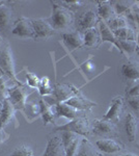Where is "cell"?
Masks as SVG:
<instances>
[{
	"label": "cell",
	"mask_w": 139,
	"mask_h": 156,
	"mask_svg": "<svg viewBox=\"0 0 139 156\" xmlns=\"http://www.w3.org/2000/svg\"><path fill=\"white\" fill-rule=\"evenodd\" d=\"M136 43H137V45L139 46V32L137 34V42H136Z\"/></svg>",
	"instance_id": "7bdbcfd3"
},
{
	"label": "cell",
	"mask_w": 139,
	"mask_h": 156,
	"mask_svg": "<svg viewBox=\"0 0 139 156\" xmlns=\"http://www.w3.org/2000/svg\"><path fill=\"white\" fill-rule=\"evenodd\" d=\"M0 68H1L2 71H4V73H6V75H9V78H12L18 84L21 83L17 78V73L15 71L14 57H12L11 47L9 45L4 46L1 52H0Z\"/></svg>",
	"instance_id": "3957f363"
},
{
	"label": "cell",
	"mask_w": 139,
	"mask_h": 156,
	"mask_svg": "<svg viewBox=\"0 0 139 156\" xmlns=\"http://www.w3.org/2000/svg\"><path fill=\"white\" fill-rule=\"evenodd\" d=\"M80 143H81V138H80V136H79L72 145L70 146L69 148H68L67 150H65V156H75L78 148H79Z\"/></svg>",
	"instance_id": "836d02e7"
},
{
	"label": "cell",
	"mask_w": 139,
	"mask_h": 156,
	"mask_svg": "<svg viewBox=\"0 0 139 156\" xmlns=\"http://www.w3.org/2000/svg\"><path fill=\"white\" fill-rule=\"evenodd\" d=\"M122 75L128 80H139V64L135 62H130L123 64L120 69Z\"/></svg>",
	"instance_id": "2e32d148"
},
{
	"label": "cell",
	"mask_w": 139,
	"mask_h": 156,
	"mask_svg": "<svg viewBox=\"0 0 139 156\" xmlns=\"http://www.w3.org/2000/svg\"><path fill=\"white\" fill-rule=\"evenodd\" d=\"M114 9L110 1H98V15L106 22L113 18Z\"/></svg>",
	"instance_id": "ffe728a7"
},
{
	"label": "cell",
	"mask_w": 139,
	"mask_h": 156,
	"mask_svg": "<svg viewBox=\"0 0 139 156\" xmlns=\"http://www.w3.org/2000/svg\"><path fill=\"white\" fill-rule=\"evenodd\" d=\"M79 136L80 135L76 134V133L69 132V131H62L61 132V143H62V145H64V150H67Z\"/></svg>",
	"instance_id": "f1b7e54d"
},
{
	"label": "cell",
	"mask_w": 139,
	"mask_h": 156,
	"mask_svg": "<svg viewBox=\"0 0 139 156\" xmlns=\"http://www.w3.org/2000/svg\"><path fill=\"white\" fill-rule=\"evenodd\" d=\"M100 40V32L96 27L86 30L84 32V36H83V43H84V46L86 47L96 46Z\"/></svg>",
	"instance_id": "603a6c76"
},
{
	"label": "cell",
	"mask_w": 139,
	"mask_h": 156,
	"mask_svg": "<svg viewBox=\"0 0 139 156\" xmlns=\"http://www.w3.org/2000/svg\"><path fill=\"white\" fill-rule=\"evenodd\" d=\"M62 41L68 47L72 49H77L81 48L84 46V43H83V37L80 36V34L78 31L75 32H64L61 34Z\"/></svg>",
	"instance_id": "5bb4252c"
},
{
	"label": "cell",
	"mask_w": 139,
	"mask_h": 156,
	"mask_svg": "<svg viewBox=\"0 0 139 156\" xmlns=\"http://www.w3.org/2000/svg\"><path fill=\"white\" fill-rule=\"evenodd\" d=\"M123 98L120 96L114 97L110 103L109 109L107 110V112L105 114L103 119L106 121H110V122H116V121H118L120 112H122L123 109Z\"/></svg>",
	"instance_id": "8fae6325"
},
{
	"label": "cell",
	"mask_w": 139,
	"mask_h": 156,
	"mask_svg": "<svg viewBox=\"0 0 139 156\" xmlns=\"http://www.w3.org/2000/svg\"><path fill=\"white\" fill-rule=\"evenodd\" d=\"M106 24L108 25V27L112 30V31H115L117 29L123 28V27H128L127 21L125 19L122 18V17H115V18H111L110 20H108L106 22Z\"/></svg>",
	"instance_id": "83f0119b"
},
{
	"label": "cell",
	"mask_w": 139,
	"mask_h": 156,
	"mask_svg": "<svg viewBox=\"0 0 139 156\" xmlns=\"http://www.w3.org/2000/svg\"><path fill=\"white\" fill-rule=\"evenodd\" d=\"M33 151L27 146H21L15 149L9 156H32Z\"/></svg>",
	"instance_id": "f546056e"
},
{
	"label": "cell",
	"mask_w": 139,
	"mask_h": 156,
	"mask_svg": "<svg viewBox=\"0 0 139 156\" xmlns=\"http://www.w3.org/2000/svg\"><path fill=\"white\" fill-rule=\"evenodd\" d=\"M37 90H39V93L41 96L48 97V96H51L53 94V89L51 85H50V80L47 76L42 77L41 79H40V83H39V87H37Z\"/></svg>",
	"instance_id": "d4e9b609"
},
{
	"label": "cell",
	"mask_w": 139,
	"mask_h": 156,
	"mask_svg": "<svg viewBox=\"0 0 139 156\" xmlns=\"http://www.w3.org/2000/svg\"><path fill=\"white\" fill-rule=\"evenodd\" d=\"M75 156H101V155L95 150L92 145L88 142L86 138H83V140H81V143H80L79 148H78Z\"/></svg>",
	"instance_id": "7402d4cb"
},
{
	"label": "cell",
	"mask_w": 139,
	"mask_h": 156,
	"mask_svg": "<svg viewBox=\"0 0 139 156\" xmlns=\"http://www.w3.org/2000/svg\"><path fill=\"white\" fill-rule=\"evenodd\" d=\"M132 15H133V20L137 25L138 32H139V5H134L132 6Z\"/></svg>",
	"instance_id": "74e56055"
},
{
	"label": "cell",
	"mask_w": 139,
	"mask_h": 156,
	"mask_svg": "<svg viewBox=\"0 0 139 156\" xmlns=\"http://www.w3.org/2000/svg\"><path fill=\"white\" fill-rule=\"evenodd\" d=\"M40 115H41L44 124L48 125L50 123H54V114L51 108V105L48 103L45 99L40 100Z\"/></svg>",
	"instance_id": "d6986e66"
},
{
	"label": "cell",
	"mask_w": 139,
	"mask_h": 156,
	"mask_svg": "<svg viewBox=\"0 0 139 156\" xmlns=\"http://www.w3.org/2000/svg\"><path fill=\"white\" fill-rule=\"evenodd\" d=\"M2 48H3V42H2V37H0V52H1Z\"/></svg>",
	"instance_id": "ab89813d"
},
{
	"label": "cell",
	"mask_w": 139,
	"mask_h": 156,
	"mask_svg": "<svg viewBox=\"0 0 139 156\" xmlns=\"http://www.w3.org/2000/svg\"><path fill=\"white\" fill-rule=\"evenodd\" d=\"M92 131L96 134L103 135V134H111L115 131V127L112 122L106 121L104 119L102 120H96L93 121V127Z\"/></svg>",
	"instance_id": "e0dca14e"
},
{
	"label": "cell",
	"mask_w": 139,
	"mask_h": 156,
	"mask_svg": "<svg viewBox=\"0 0 139 156\" xmlns=\"http://www.w3.org/2000/svg\"><path fill=\"white\" fill-rule=\"evenodd\" d=\"M98 21V16L93 11H87L83 12L77 21V30L85 32L88 29L95 28Z\"/></svg>",
	"instance_id": "9c48e42d"
},
{
	"label": "cell",
	"mask_w": 139,
	"mask_h": 156,
	"mask_svg": "<svg viewBox=\"0 0 139 156\" xmlns=\"http://www.w3.org/2000/svg\"><path fill=\"white\" fill-rule=\"evenodd\" d=\"M26 80H27V84L29 87L31 89H37L40 83V78L31 72H27L26 73Z\"/></svg>",
	"instance_id": "4dcf8cb0"
},
{
	"label": "cell",
	"mask_w": 139,
	"mask_h": 156,
	"mask_svg": "<svg viewBox=\"0 0 139 156\" xmlns=\"http://www.w3.org/2000/svg\"><path fill=\"white\" fill-rule=\"evenodd\" d=\"M55 114H56V117L65 118L70 121L77 118V110L68 105L65 102H58L55 104Z\"/></svg>",
	"instance_id": "9a60e30c"
},
{
	"label": "cell",
	"mask_w": 139,
	"mask_h": 156,
	"mask_svg": "<svg viewBox=\"0 0 139 156\" xmlns=\"http://www.w3.org/2000/svg\"><path fill=\"white\" fill-rule=\"evenodd\" d=\"M12 34L14 36L20 37H26V39H34L35 40V34L32 26V20L28 18H22L18 19L15 22V25L12 29Z\"/></svg>",
	"instance_id": "5b68a950"
},
{
	"label": "cell",
	"mask_w": 139,
	"mask_h": 156,
	"mask_svg": "<svg viewBox=\"0 0 139 156\" xmlns=\"http://www.w3.org/2000/svg\"><path fill=\"white\" fill-rule=\"evenodd\" d=\"M32 26L35 34V40L49 39L55 34V29L47 19H34L32 20Z\"/></svg>",
	"instance_id": "52a82bcc"
},
{
	"label": "cell",
	"mask_w": 139,
	"mask_h": 156,
	"mask_svg": "<svg viewBox=\"0 0 139 156\" xmlns=\"http://www.w3.org/2000/svg\"><path fill=\"white\" fill-rule=\"evenodd\" d=\"M120 44L123 51L127 52V53H132V52H134L136 49V46H137L136 41H120Z\"/></svg>",
	"instance_id": "1f68e13d"
},
{
	"label": "cell",
	"mask_w": 139,
	"mask_h": 156,
	"mask_svg": "<svg viewBox=\"0 0 139 156\" xmlns=\"http://www.w3.org/2000/svg\"><path fill=\"white\" fill-rule=\"evenodd\" d=\"M122 156H138V155H136V154H132V153H128V154H123Z\"/></svg>",
	"instance_id": "b9f144b4"
},
{
	"label": "cell",
	"mask_w": 139,
	"mask_h": 156,
	"mask_svg": "<svg viewBox=\"0 0 139 156\" xmlns=\"http://www.w3.org/2000/svg\"><path fill=\"white\" fill-rule=\"evenodd\" d=\"M99 32H100V39H101L102 44H104V43H111L113 46H115V48L118 49V51H120V53L125 55V52L123 51L122 47H120V41L115 37L113 31L108 27L106 22L102 21L99 23Z\"/></svg>",
	"instance_id": "ba28073f"
},
{
	"label": "cell",
	"mask_w": 139,
	"mask_h": 156,
	"mask_svg": "<svg viewBox=\"0 0 139 156\" xmlns=\"http://www.w3.org/2000/svg\"><path fill=\"white\" fill-rule=\"evenodd\" d=\"M68 105L72 106L73 108H75L76 110H83V109H88V108L96 106V103L90 101L88 99H85V98L82 97H78V96H74L72 98H70L68 101H65Z\"/></svg>",
	"instance_id": "ac0fdd59"
},
{
	"label": "cell",
	"mask_w": 139,
	"mask_h": 156,
	"mask_svg": "<svg viewBox=\"0 0 139 156\" xmlns=\"http://www.w3.org/2000/svg\"><path fill=\"white\" fill-rule=\"evenodd\" d=\"M3 3H4L3 1H0V6H1V5H3Z\"/></svg>",
	"instance_id": "ee69618b"
},
{
	"label": "cell",
	"mask_w": 139,
	"mask_h": 156,
	"mask_svg": "<svg viewBox=\"0 0 139 156\" xmlns=\"http://www.w3.org/2000/svg\"><path fill=\"white\" fill-rule=\"evenodd\" d=\"M3 134H4V131L2 130V127L0 126V144H1V143L4 140V138L2 137V135H3Z\"/></svg>",
	"instance_id": "f35d334b"
},
{
	"label": "cell",
	"mask_w": 139,
	"mask_h": 156,
	"mask_svg": "<svg viewBox=\"0 0 139 156\" xmlns=\"http://www.w3.org/2000/svg\"><path fill=\"white\" fill-rule=\"evenodd\" d=\"M0 98H2L3 100L9 98V90L6 87V83L3 76H0Z\"/></svg>",
	"instance_id": "d590c367"
},
{
	"label": "cell",
	"mask_w": 139,
	"mask_h": 156,
	"mask_svg": "<svg viewBox=\"0 0 139 156\" xmlns=\"http://www.w3.org/2000/svg\"><path fill=\"white\" fill-rule=\"evenodd\" d=\"M96 146L101 152L106 153V154H112V153L120 152L123 149V146L120 143H117L116 140H110V138L98 140L96 143Z\"/></svg>",
	"instance_id": "4fadbf2b"
},
{
	"label": "cell",
	"mask_w": 139,
	"mask_h": 156,
	"mask_svg": "<svg viewBox=\"0 0 139 156\" xmlns=\"http://www.w3.org/2000/svg\"><path fill=\"white\" fill-rule=\"evenodd\" d=\"M126 94L129 98L131 97H139V80L134 81L133 84H131L126 90Z\"/></svg>",
	"instance_id": "d6a6232c"
},
{
	"label": "cell",
	"mask_w": 139,
	"mask_h": 156,
	"mask_svg": "<svg viewBox=\"0 0 139 156\" xmlns=\"http://www.w3.org/2000/svg\"><path fill=\"white\" fill-rule=\"evenodd\" d=\"M15 112H16V108L14 107V105L12 104L11 100L9 98L3 100V108H2L1 115H0V126L3 128L5 125H7L9 123H11L12 120L16 122V124L18 123V121L16 119V115H15ZM18 126V124H17Z\"/></svg>",
	"instance_id": "7c38bea8"
},
{
	"label": "cell",
	"mask_w": 139,
	"mask_h": 156,
	"mask_svg": "<svg viewBox=\"0 0 139 156\" xmlns=\"http://www.w3.org/2000/svg\"><path fill=\"white\" fill-rule=\"evenodd\" d=\"M28 96V90L23 83L17 84L16 87H12L9 90V99L18 110H24Z\"/></svg>",
	"instance_id": "277c9868"
},
{
	"label": "cell",
	"mask_w": 139,
	"mask_h": 156,
	"mask_svg": "<svg viewBox=\"0 0 139 156\" xmlns=\"http://www.w3.org/2000/svg\"><path fill=\"white\" fill-rule=\"evenodd\" d=\"M113 6V9H114V12L117 15H127L129 12H131L132 9V6L129 5L128 2L125 1H114V2H111Z\"/></svg>",
	"instance_id": "4316f807"
},
{
	"label": "cell",
	"mask_w": 139,
	"mask_h": 156,
	"mask_svg": "<svg viewBox=\"0 0 139 156\" xmlns=\"http://www.w3.org/2000/svg\"><path fill=\"white\" fill-rule=\"evenodd\" d=\"M55 132H62L69 131L76 133L80 136H87L89 134V126H88L87 120L82 119V118H76V119L70 121L69 123L64 125H60L53 129Z\"/></svg>",
	"instance_id": "7a4b0ae2"
},
{
	"label": "cell",
	"mask_w": 139,
	"mask_h": 156,
	"mask_svg": "<svg viewBox=\"0 0 139 156\" xmlns=\"http://www.w3.org/2000/svg\"><path fill=\"white\" fill-rule=\"evenodd\" d=\"M43 156H65V150L61 143V138L58 136L50 138Z\"/></svg>",
	"instance_id": "30bf717a"
},
{
	"label": "cell",
	"mask_w": 139,
	"mask_h": 156,
	"mask_svg": "<svg viewBox=\"0 0 139 156\" xmlns=\"http://www.w3.org/2000/svg\"><path fill=\"white\" fill-rule=\"evenodd\" d=\"M12 12L7 6L3 5L0 6V28H5L11 22Z\"/></svg>",
	"instance_id": "484cf974"
},
{
	"label": "cell",
	"mask_w": 139,
	"mask_h": 156,
	"mask_svg": "<svg viewBox=\"0 0 139 156\" xmlns=\"http://www.w3.org/2000/svg\"><path fill=\"white\" fill-rule=\"evenodd\" d=\"M2 108H3V101H1V100H0V115H1Z\"/></svg>",
	"instance_id": "60d3db41"
},
{
	"label": "cell",
	"mask_w": 139,
	"mask_h": 156,
	"mask_svg": "<svg viewBox=\"0 0 139 156\" xmlns=\"http://www.w3.org/2000/svg\"><path fill=\"white\" fill-rule=\"evenodd\" d=\"M114 36L118 41H136L135 34L129 27H123V28L117 29L113 31Z\"/></svg>",
	"instance_id": "cb8c5ba5"
},
{
	"label": "cell",
	"mask_w": 139,
	"mask_h": 156,
	"mask_svg": "<svg viewBox=\"0 0 139 156\" xmlns=\"http://www.w3.org/2000/svg\"><path fill=\"white\" fill-rule=\"evenodd\" d=\"M128 103L130 107L135 112H139V97H131L128 99Z\"/></svg>",
	"instance_id": "8d00e7d4"
},
{
	"label": "cell",
	"mask_w": 139,
	"mask_h": 156,
	"mask_svg": "<svg viewBox=\"0 0 139 156\" xmlns=\"http://www.w3.org/2000/svg\"><path fill=\"white\" fill-rule=\"evenodd\" d=\"M125 130L127 133V136L130 142H133L136 137L137 133V124H136V119L132 114H128L125 119Z\"/></svg>",
	"instance_id": "44dd1931"
},
{
	"label": "cell",
	"mask_w": 139,
	"mask_h": 156,
	"mask_svg": "<svg viewBox=\"0 0 139 156\" xmlns=\"http://www.w3.org/2000/svg\"><path fill=\"white\" fill-rule=\"evenodd\" d=\"M82 2L78 1V0H73V1H60L59 4L64 7H67L68 9L73 12V9H79V6L81 5Z\"/></svg>",
	"instance_id": "e575fe53"
},
{
	"label": "cell",
	"mask_w": 139,
	"mask_h": 156,
	"mask_svg": "<svg viewBox=\"0 0 139 156\" xmlns=\"http://www.w3.org/2000/svg\"><path fill=\"white\" fill-rule=\"evenodd\" d=\"M51 3L53 5L52 15L49 19V22L52 25V27L55 30L69 28L74 21L73 12L60 4H57L56 2H51Z\"/></svg>",
	"instance_id": "6da1fadb"
},
{
	"label": "cell",
	"mask_w": 139,
	"mask_h": 156,
	"mask_svg": "<svg viewBox=\"0 0 139 156\" xmlns=\"http://www.w3.org/2000/svg\"><path fill=\"white\" fill-rule=\"evenodd\" d=\"M78 90L69 84H57L53 90V94L51 95L52 101L48 102L52 106V104H56L58 102H65L70 98L74 97V95Z\"/></svg>",
	"instance_id": "8992f818"
}]
</instances>
